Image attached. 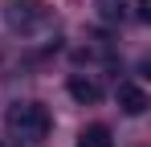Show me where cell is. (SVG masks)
Returning a JSON list of instances; mask_svg holds the SVG:
<instances>
[{"label":"cell","instance_id":"cell-5","mask_svg":"<svg viewBox=\"0 0 151 147\" xmlns=\"http://www.w3.org/2000/svg\"><path fill=\"white\" fill-rule=\"evenodd\" d=\"M70 94H74L78 102H98V86H94L90 78H82V74H74V78H70Z\"/></svg>","mask_w":151,"mask_h":147},{"label":"cell","instance_id":"cell-2","mask_svg":"<svg viewBox=\"0 0 151 147\" xmlns=\"http://www.w3.org/2000/svg\"><path fill=\"white\" fill-rule=\"evenodd\" d=\"M4 21H8V29H33V24L45 21V8L37 4V0H8V8H4Z\"/></svg>","mask_w":151,"mask_h":147},{"label":"cell","instance_id":"cell-7","mask_svg":"<svg viewBox=\"0 0 151 147\" xmlns=\"http://www.w3.org/2000/svg\"><path fill=\"white\" fill-rule=\"evenodd\" d=\"M139 17H143V21L151 17V0H139Z\"/></svg>","mask_w":151,"mask_h":147},{"label":"cell","instance_id":"cell-3","mask_svg":"<svg viewBox=\"0 0 151 147\" xmlns=\"http://www.w3.org/2000/svg\"><path fill=\"white\" fill-rule=\"evenodd\" d=\"M119 106H123V115H143L151 106V98H147V90L143 86H135V82H119Z\"/></svg>","mask_w":151,"mask_h":147},{"label":"cell","instance_id":"cell-6","mask_svg":"<svg viewBox=\"0 0 151 147\" xmlns=\"http://www.w3.org/2000/svg\"><path fill=\"white\" fill-rule=\"evenodd\" d=\"M98 12H102V21H119L123 17V0H98Z\"/></svg>","mask_w":151,"mask_h":147},{"label":"cell","instance_id":"cell-1","mask_svg":"<svg viewBox=\"0 0 151 147\" xmlns=\"http://www.w3.org/2000/svg\"><path fill=\"white\" fill-rule=\"evenodd\" d=\"M4 127H8V135H12L17 143H41L45 131H49V115H45V106H37V102H17V106L4 115Z\"/></svg>","mask_w":151,"mask_h":147},{"label":"cell","instance_id":"cell-4","mask_svg":"<svg viewBox=\"0 0 151 147\" xmlns=\"http://www.w3.org/2000/svg\"><path fill=\"white\" fill-rule=\"evenodd\" d=\"M78 147H114V139H110V127H102V122L86 127V131L78 135Z\"/></svg>","mask_w":151,"mask_h":147}]
</instances>
